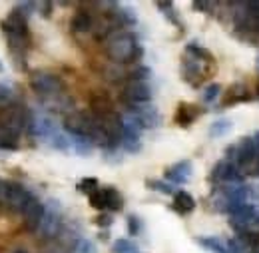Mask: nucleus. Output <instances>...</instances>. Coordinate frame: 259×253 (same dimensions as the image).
Instances as JSON below:
<instances>
[{
  "instance_id": "43",
  "label": "nucleus",
  "mask_w": 259,
  "mask_h": 253,
  "mask_svg": "<svg viewBox=\"0 0 259 253\" xmlns=\"http://www.w3.org/2000/svg\"><path fill=\"white\" fill-rule=\"evenodd\" d=\"M257 68H259V58H257Z\"/></svg>"
},
{
  "instance_id": "39",
  "label": "nucleus",
  "mask_w": 259,
  "mask_h": 253,
  "mask_svg": "<svg viewBox=\"0 0 259 253\" xmlns=\"http://www.w3.org/2000/svg\"><path fill=\"white\" fill-rule=\"evenodd\" d=\"M38 6L42 8V10H40L42 16H50V12H52V10H50V8H52V2H42V4H38Z\"/></svg>"
},
{
  "instance_id": "42",
  "label": "nucleus",
  "mask_w": 259,
  "mask_h": 253,
  "mask_svg": "<svg viewBox=\"0 0 259 253\" xmlns=\"http://www.w3.org/2000/svg\"><path fill=\"white\" fill-rule=\"evenodd\" d=\"M2 70H4V66H2V64H0V72H2Z\"/></svg>"
},
{
  "instance_id": "12",
  "label": "nucleus",
  "mask_w": 259,
  "mask_h": 253,
  "mask_svg": "<svg viewBox=\"0 0 259 253\" xmlns=\"http://www.w3.org/2000/svg\"><path fill=\"white\" fill-rule=\"evenodd\" d=\"M2 30L14 32V34H20V36H26L28 38V22H26V16H22L16 8L8 14V18L2 22Z\"/></svg>"
},
{
  "instance_id": "44",
  "label": "nucleus",
  "mask_w": 259,
  "mask_h": 253,
  "mask_svg": "<svg viewBox=\"0 0 259 253\" xmlns=\"http://www.w3.org/2000/svg\"><path fill=\"white\" fill-rule=\"evenodd\" d=\"M0 188H2V182H0Z\"/></svg>"
},
{
  "instance_id": "30",
  "label": "nucleus",
  "mask_w": 259,
  "mask_h": 253,
  "mask_svg": "<svg viewBox=\"0 0 259 253\" xmlns=\"http://www.w3.org/2000/svg\"><path fill=\"white\" fill-rule=\"evenodd\" d=\"M78 190L84 191V193H88V195H92L94 191H98V180L96 178H84L80 184H78Z\"/></svg>"
},
{
  "instance_id": "32",
  "label": "nucleus",
  "mask_w": 259,
  "mask_h": 253,
  "mask_svg": "<svg viewBox=\"0 0 259 253\" xmlns=\"http://www.w3.org/2000/svg\"><path fill=\"white\" fill-rule=\"evenodd\" d=\"M220 90H222V88H220V84H209V86H207V88L201 92V100H203L205 104L213 102V100L220 96Z\"/></svg>"
},
{
  "instance_id": "36",
  "label": "nucleus",
  "mask_w": 259,
  "mask_h": 253,
  "mask_svg": "<svg viewBox=\"0 0 259 253\" xmlns=\"http://www.w3.org/2000/svg\"><path fill=\"white\" fill-rule=\"evenodd\" d=\"M34 8H38V4L36 2H20V4H16V10L22 14V16H30L34 12Z\"/></svg>"
},
{
  "instance_id": "20",
  "label": "nucleus",
  "mask_w": 259,
  "mask_h": 253,
  "mask_svg": "<svg viewBox=\"0 0 259 253\" xmlns=\"http://www.w3.org/2000/svg\"><path fill=\"white\" fill-rule=\"evenodd\" d=\"M195 241L205 247L209 253H227V247L224 241H220L218 237H195Z\"/></svg>"
},
{
  "instance_id": "1",
  "label": "nucleus",
  "mask_w": 259,
  "mask_h": 253,
  "mask_svg": "<svg viewBox=\"0 0 259 253\" xmlns=\"http://www.w3.org/2000/svg\"><path fill=\"white\" fill-rule=\"evenodd\" d=\"M106 52H108V58L112 62H118V64H128L132 60H136L138 56H142V48L138 44V38L132 32L114 34L108 40Z\"/></svg>"
},
{
  "instance_id": "41",
  "label": "nucleus",
  "mask_w": 259,
  "mask_h": 253,
  "mask_svg": "<svg viewBox=\"0 0 259 253\" xmlns=\"http://www.w3.org/2000/svg\"><path fill=\"white\" fill-rule=\"evenodd\" d=\"M12 253H28V251H26V249H14Z\"/></svg>"
},
{
  "instance_id": "31",
  "label": "nucleus",
  "mask_w": 259,
  "mask_h": 253,
  "mask_svg": "<svg viewBox=\"0 0 259 253\" xmlns=\"http://www.w3.org/2000/svg\"><path fill=\"white\" fill-rule=\"evenodd\" d=\"M226 247H227V253H245V249H247V245H245V243H243L239 237L227 239Z\"/></svg>"
},
{
  "instance_id": "9",
  "label": "nucleus",
  "mask_w": 259,
  "mask_h": 253,
  "mask_svg": "<svg viewBox=\"0 0 259 253\" xmlns=\"http://www.w3.org/2000/svg\"><path fill=\"white\" fill-rule=\"evenodd\" d=\"M152 96H154V92H152V86L148 82H130L124 90V100L132 106L148 104L152 100Z\"/></svg>"
},
{
  "instance_id": "14",
  "label": "nucleus",
  "mask_w": 259,
  "mask_h": 253,
  "mask_svg": "<svg viewBox=\"0 0 259 253\" xmlns=\"http://www.w3.org/2000/svg\"><path fill=\"white\" fill-rule=\"evenodd\" d=\"M199 116V108L194 104H180L178 112H176V122L180 126H190L195 118Z\"/></svg>"
},
{
  "instance_id": "35",
  "label": "nucleus",
  "mask_w": 259,
  "mask_h": 253,
  "mask_svg": "<svg viewBox=\"0 0 259 253\" xmlns=\"http://www.w3.org/2000/svg\"><path fill=\"white\" fill-rule=\"evenodd\" d=\"M128 231H130V235H140V231H142V222H140L138 216H130L128 218Z\"/></svg>"
},
{
  "instance_id": "34",
  "label": "nucleus",
  "mask_w": 259,
  "mask_h": 253,
  "mask_svg": "<svg viewBox=\"0 0 259 253\" xmlns=\"http://www.w3.org/2000/svg\"><path fill=\"white\" fill-rule=\"evenodd\" d=\"M76 251L78 253H96V245L90 239H80L76 243Z\"/></svg>"
},
{
  "instance_id": "27",
  "label": "nucleus",
  "mask_w": 259,
  "mask_h": 253,
  "mask_svg": "<svg viewBox=\"0 0 259 253\" xmlns=\"http://www.w3.org/2000/svg\"><path fill=\"white\" fill-rule=\"evenodd\" d=\"M112 251L114 253H138L136 251V245H134L130 239H116L114 245H112Z\"/></svg>"
},
{
  "instance_id": "21",
  "label": "nucleus",
  "mask_w": 259,
  "mask_h": 253,
  "mask_svg": "<svg viewBox=\"0 0 259 253\" xmlns=\"http://www.w3.org/2000/svg\"><path fill=\"white\" fill-rule=\"evenodd\" d=\"M231 128H233V122L227 120V118L215 120V122L209 126V136H211V138H222V136H226Z\"/></svg>"
},
{
  "instance_id": "40",
  "label": "nucleus",
  "mask_w": 259,
  "mask_h": 253,
  "mask_svg": "<svg viewBox=\"0 0 259 253\" xmlns=\"http://www.w3.org/2000/svg\"><path fill=\"white\" fill-rule=\"evenodd\" d=\"M253 225H255V227L259 229V212H257V218H255V223H253Z\"/></svg>"
},
{
  "instance_id": "28",
  "label": "nucleus",
  "mask_w": 259,
  "mask_h": 253,
  "mask_svg": "<svg viewBox=\"0 0 259 253\" xmlns=\"http://www.w3.org/2000/svg\"><path fill=\"white\" fill-rule=\"evenodd\" d=\"M14 86L8 82H0V104H10L14 100Z\"/></svg>"
},
{
  "instance_id": "7",
  "label": "nucleus",
  "mask_w": 259,
  "mask_h": 253,
  "mask_svg": "<svg viewBox=\"0 0 259 253\" xmlns=\"http://www.w3.org/2000/svg\"><path fill=\"white\" fill-rule=\"evenodd\" d=\"M60 223H62V218H60V212L54 207V203H50L44 212V218L40 222V227H38V235L42 239H52L58 235L60 231Z\"/></svg>"
},
{
  "instance_id": "3",
  "label": "nucleus",
  "mask_w": 259,
  "mask_h": 253,
  "mask_svg": "<svg viewBox=\"0 0 259 253\" xmlns=\"http://www.w3.org/2000/svg\"><path fill=\"white\" fill-rule=\"evenodd\" d=\"M30 116H32V114H30L28 110L20 108V106H4V110L0 112V124H2V130L20 134L24 128H28Z\"/></svg>"
},
{
  "instance_id": "15",
  "label": "nucleus",
  "mask_w": 259,
  "mask_h": 253,
  "mask_svg": "<svg viewBox=\"0 0 259 253\" xmlns=\"http://www.w3.org/2000/svg\"><path fill=\"white\" fill-rule=\"evenodd\" d=\"M104 191V199H106V209L110 212H120L124 207V199H122V193L116 190V188H106Z\"/></svg>"
},
{
  "instance_id": "19",
  "label": "nucleus",
  "mask_w": 259,
  "mask_h": 253,
  "mask_svg": "<svg viewBox=\"0 0 259 253\" xmlns=\"http://www.w3.org/2000/svg\"><path fill=\"white\" fill-rule=\"evenodd\" d=\"M72 148H74V152H76L78 156H90L94 144H92V140L86 138V136H72Z\"/></svg>"
},
{
  "instance_id": "33",
  "label": "nucleus",
  "mask_w": 259,
  "mask_h": 253,
  "mask_svg": "<svg viewBox=\"0 0 259 253\" xmlns=\"http://www.w3.org/2000/svg\"><path fill=\"white\" fill-rule=\"evenodd\" d=\"M88 199H90V205L94 209H106V199H104V191L102 190H98L92 195H88Z\"/></svg>"
},
{
  "instance_id": "8",
  "label": "nucleus",
  "mask_w": 259,
  "mask_h": 253,
  "mask_svg": "<svg viewBox=\"0 0 259 253\" xmlns=\"http://www.w3.org/2000/svg\"><path fill=\"white\" fill-rule=\"evenodd\" d=\"M211 180H218V182H235L239 184L241 182V167L229 159H222L213 165V172H211Z\"/></svg>"
},
{
  "instance_id": "26",
  "label": "nucleus",
  "mask_w": 259,
  "mask_h": 253,
  "mask_svg": "<svg viewBox=\"0 0 259 253\" xmlns=\"http://www.w3.org/2000/svg\"><path fill=\"white\" fill-rule=\"evenodd\" d=\"M148 188L160 191V193H165V195H176L174 186H169L167 182H162V180H148Z\"/></svg>"
},
{
  "instance_id": "5",
  "label": "nucleus",
  "mask_w": 259,
  "mask_h": 253,
  "mask_svg": "<svg viewBox=\"0 0 259 253\" xmlns=\"http://www.w3.org/2000/svg\"><path fill=\"white\" fill-rule=\"evenodd\" d=\"M257 158H259V150L253 138L245 136V138H241V140L235 144V158H233V163H237L239 167H247L249 163H253Z\"/></svg>"
},
{
  "instance_id": "16",
  "label": "nucleus",
  "mask_w": 259,
  "mask_h": 253,
  "mask_svg": "<svg viewBox=\"0 0 259 253\" xmlns=\"http://www.w3.org/2000/svg\"><path fill=\"white\" fill-rule=\"evenodd\" d=\"M72 30L74 32H90L92 30V16L86 12V10H80V12H76L74 14V18H72Z\"/></svg>"
},
{
  "instance_id": "17",
  "label": "nucleus",
  "mask_w": 259,
  "mask_h": 253,
  "mask_svg": "<svg viewBox=\"0 0 259 253\" xmlns=\"http://www.w3.org/2000/svg\"><path fill=\"white\" fill-rule=\"evenodd\" d=\"M245 100H249V90H247L243 84H235V86H231V88L227 90L224 106H229L231 102H233V104H235V102H245Z\"/></svg>"
},
{
  "instance_id": "6",
  "label": "nucleus",
  "mask_w": 259,
  "mask_h": 253,
  "mask_svg": "<svg viewBox=\"0 0 259 253\" xmlns=\"http://www.w3.org/2000/svg\"><path fill=\"white\" fill-rule=\"evenodd\" d=\"M130 116H134L138 120V124L142 126V130H154V128H158L162 124L160 112L154 106H148V104H136V106H132V114Z\"/></svg>"
},
{
  "instance_id": "38",
  "label": "nucleus",
  "mask_w": 259,
  "mask_h": 253,
  "mask_svg": "<svg viewBox=\"0 0 259 253\" xmlns=\"http://www.w3.org/2000/svg\"><path fill=\"white\" fill-rule=\"evenodd\" d=\"M192 6H194L195 10H199V12H207V8H211V2H203V0L199 2V0H195Z\"/></svg>"
},
{
  "instance_id": "22",
  "label": "nucleus",
  "mask_w": 259,
  "mask_h": 253,
  "mask_svg": "<svg viewBox=\"0 0 259 253\" xmlns=\"http://www.w3.org/2000/svg\"><path fill=\"white\" fill-rule=\"evenodd\" d=\"M0 150H18V134L2 130L0 132Z\"/></svg>"
},
{
  "instance_id": "29",
  "label": "nucleus",
  "mask_w": 259,
  "mask_h": 253,
  "mask_svg": "<svg viewBox=\"0 0 259 253\" xmlns=\"http://www.w3.org/2000/svg\"><path fill=\"white\" fill-rule=\"evenodd\" d=\"M152 76V70L148 66H140L130 74V82H146Z\"/></svg>"
},
{
  "instance_id": "24",
  "label": "nucleus",
  "mask_w": 259,
  "mask_h": 253,
  "mask_svg": "<svg viewBox=\"0 0 259 253\" xmlns=\"http://www.w3.org/2000/svg\"><path fill=\"white\" fill-rule=\"evenodd\" d=\"M186 50H188V54H192L195 56V60H205V62H209L211 60V52L209 50H205V48H201V46H197V44H188L186 46Z\"/></svg>"
},
{
  "instance_id": "18",
  "label": "nucleus",
  "mask_w": 259,
  "mask_h": 253,
  "mask_svg": "<svg viewBox=\"0 0 259 253\" xmlns=\"http://www.w3.org/2000/svg\"><path fill=\"white\" fill-rule=\"evenodd\" d=\"M182 68H184V80L190 84H197L195 78H201V66L195 62L194 58H186Z\"/></svg>"
},
{
  "instance_id": "13",
  "label": "nucleus",
  "mask_w": 259,
  "mask_h": 253,
  "mask_svg": "<svg viewBox=\"0 0 259 253\" xmlns=\"http://www.w3.org/2000/svg\"><path fill=\"white\" fill-rule=\"evenodd\" d=\"M195 207V199L192 193H188V191H176V195H174V209L178 212V214H190V212H194Z\"/></svg>"
},
{
  "instance_id": "10",
  "label": "nucleus",
  "mask_w": 259,
  "mask_h": 253,
  "mask_svg": "<svg viewBox=\"0 0 259 253\" xmlns=\"http://www.w3.org/2000/svg\"><path fill=\"white\" fill-rule=\"evenodd\" d=\"M44 212H46V207L32 195V197L28 199V203L24 205V209H22L24 223H26V229H28V231H38L40 222H42V218H44Z\"/></svg>"
},
{
  "instance_id": "2",
  "label": "nucleus",
  "mask_w": 259,
  "mask_h": 253,
  "mask_svg": "<svg viewBox=\"0 0 259 253\" xmlns=\"http://www.w3.org/2000/svg\"><path fill=\"white\" fill-rule=\"evenodd\" d=\"M30 197H32V193L28 190H24L20 184L2 182V188H0V203L6 205L8 209H12V212H22Z\"/></svg>"
},
{
  "instance_id": "23",
  "label": "nucleus",
  "mask_w": 259,
  "mask_h": 253,
  "mask_svg": "<svg viewBox=\"0 0 259 253\" xmlns=\"http://www.w3.org/2000/svg\"><path fill=\"white\" fill-rule=\"evenodd\" d=\"M50 146L54 148V150H60V152H68L70 150V146H72V138H66L64 134H60V132H56L52 138H50Z\"/></svg>"
},
{
  "instance_id": "25",
  "label": "nucleus",
  "mask_w": 259,
  "mask_h": 253,
  "mask_svg": "<svg viewBox=\"0 0 259 253\" xmlns=\"http://www.w3.org/2000/svg\"><path fill=\"white\" fill-rule=\"evenodd\" d=\"M158 8H160L163 14L167 16V20H169L171 24H176V26H180V28H182V22H180V18H178V14H176V10H174V4H171V2H158Z\"/></svg>"
},
{
  "instance_id": "4",
  "label": "nucleus",
  "mask_w": 259,
  "mask_h": 253,
  "mask_svg": "<svg viewBox=\"0 0 259 253\" xmlns=\"http://www.w3.org/2000/svg\"><path fill=\"white\" fill-rule=\"evenodd\" d=\"M30 88L36 94L54 96L62 90V82L58 76L48 74V72H34L30 76Z\"/></svg>"
},
{
  "instance_id": "11",
  "label": "nucleus",
  "mask_w": 259,
  "mask_h": 253,
  "mask_svg": "<svg viewBox=\"0 0 259 253\" xmlns=\"http://www.w3.org/2000/svg\"><path fill=\"white\" fill-rule=\"evenodd\" d=\"M192 161L190 159H182L178 163H174L171 167L165 170V180L171 184H186L192 178Z\"/></svg>"
},
{
  "instance_id": "37",
  "label": "nucleus",
  "mask_w": 259,
  "mask_h": 253,
  "mask_svg": "<svg viewBox=\"0 0 259 253\" xmlns=\"http://www.w3.org/2000/svg\"><path fill=\"white\" fill-rule=\"evenodd\" d=\"M112 223H114V218L108 214H100L96 218V225H100V227H110Z\"/></svg>"
}]
</instances>
